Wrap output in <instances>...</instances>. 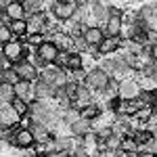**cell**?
<instances>
[{
	"instance_id": "obj_33",
	"label": "cell",
	"mask_w": 157,
	"mask_h": 157,
	"mask_svg": "<svg viewBox=\"0 0 157 157\" xmlns=\"http://www.w3.org/2000/svg\"><path fill=\"white\" fill-rule=\"evenodd\" d=\"M121 157H138V151H136V153H124V151H121Z\"/></svg>"
},
{
	"instance_id": "obj_21",
	"label": "cell",
	"mask_w": 157,
	"mask_h": 157,
	"mask_svg": "<svg viewBox=\"0 0 157 157\" xmlns=\"http://www.w3.org/2000/svg\"><path fill=\"white\" fill-rule=\"evenodd\" d=\"M63 71L61 67H57L55 63L52 65H46L42 71H40V80H44V82H48V84H55V80H57V75Z\"/></svg>"
},
{
	"instance_id": "obj_20",
	"label": "cell",
	"mask_w": 157,
	"mask_h": 157,
	"mask_svg": "<svg viewBox=\"0 0 157 157\" xmlns=\"http://www.w3.org/2000/svg\"><path fill=\"white\" fill-rule=\"evenodd\" d=\"M153 136H155V134H153V130H149V128H147V130H145V128H138V130H134V132H132V138L138 143V147H140V149L149 145Z\"/></svg>"
},
{
	"instance_id": "obj_24",
	"label": "cell",
	"mask_w": 157,
	"mask_h": 157,
	"mask_svg": "<svg viewBox=\"0 0 157 157\" xmlns=\"http://www.w3.org/2000/svg\"><path fill=\"white\" fill-rule=\"evenodd\" d=\"M23 9H25V15H27V17L46 11V6H44L40 0H23Z\"/></svg>"
},
{
	"instance_id": "obj_31",
	"label": "cell",
	"mask_w": 157,
	"mask_h": 157,
	"mask_svg": "<svg viewBox=\"0 0 157 157\" xmlns=\"http://www.w3.org/2000/svg\"><path fill=\"white\" fill-rule=\"evenodd\" d=\"M138 157H157L155 153H153V151H149V149H140V151H138Z\"/></svg>"
},
{
	"instance_id": "obj_8",
	"label": "cell",
	"mask_w": 157,
	"mask_h": 157,
	"mask_svg": "<svg viewBox=\"0 0 157 157\" xmlns=\"http://www.w3.org/2000/svg\"><path fill=\"white\" fill-rule=\"evenodd\" d=\"M121 44H124V38L121 36H105V40L98 46V55L103 59L105 57H111V55H115V52L121 50Z\"/></svg>"
},
{
	"instance_id": "obj_32",
	"label": "cell",
	"mask_w": 157,
	"mask_h": 157,
	"mask_svg": "<svg viewBox=\"0 0 157 157\" xmlns=\"http://www.w3.org/2000/svg\"><path fill=\"white\" fill-rule=\"evenodd\" d=\"M151 57H153V61H157V40L151 42Z\"/></svg>"
},
{
	"instance_id": "obj_27",
	"label": "cell",
	"mask_w": 157,
	"mask_h": 157,
	"mask_svg": "<svg viewBox=\"0 0 157 157\" xmlns=\"http://www.w3.org/2000/svg\"><path fill=\"white\" fill-rule=\"evenodd\" d=\"M0 94H2V103H4V105H11L13 101H15V86L2 84V90H0Z\"/></svg>"
},
{
	"instance_id": "obj_10",
	"label": "cell",
	"mask_w": 157,
	"mask_h": 157,
	"mask_svg": "<svg viewBox=\"0 0 157 157\" xmlns=\"http://www.w3.org/2000/svg\"><path fill=\"white\" fill-rule=\"evenodd\" d=\"M57 92H59V90L52 84L44 82V80L34 82V97H36V101H55V98H57Z\"/></svg>"
},
{
	"instance_id": "obj_2",
	"label": "cell",
	"mask_w": 157,
	"mask_h": 157,
	"mask_svg": "<svg viewBox=\"0 0 157 157\" xmlns=\"http://www.w3.org/2000/svg\"><path fill=\"white\" fill-rule=\"evenodd\" d=\"M111 82V75L107 71H103L101 67H92L88 69V75H86V86L94 92V94H103L105 88L109 86Z\"/></svg>"
},
{
	"instance_id": "obj_12",
	"label": "cell",
	"mask_w": 157,
	"mask_h": 157,
	"mask_svg": "<svg viewBox=\"0 0 157 157\" xmlns=\"http://www.w3.org/2000/svg\"><path fill=\"white\" fill-rule=\"evenodd\" d=\"M92 130H94V121L84 120V117H80L75 124L69 126V132H71V136H75V138H86L88 134H92Z\"/></svg>"
},
{
	"instance_id": "obj_9",
	"label": "cell",
	"mask_w": 157,
	"mask_h": 157,
	"mask_svg": "<svg viewBox=\"0 0 157 157\" xmlns=\"http://www.w3.org/2000/svg\"><path fill=\"white\" fill-rule=\"evenodd\" d=\"M34 145H36V138H34L32 130L27 126H17L15 128V147L17 149H32Z\"/></svg>"
},
{
	"instance_id": "obj_35",
	"label": "cell",
	"mask_w": 157,
	"mask_h": 157,
	"mask_svg": "<svg viewBox=\"0 0 157 157\" xmlns=\"http://www.w3.org/2000/svg\"><path fill=\"white\" fill-rule=\"evenodd\" d=\"M153 111H155V115H157V105H155V107H153Z\"/></svg>"
},
{
	"instance_id": "obj_17",
	"label": "cell",
	"mask_w": 157,
	"mask_h": 157,
	"mask_svg": "<svg viewBox=\"0 0 157 157\" xmlns=\"http://www.w3.org/2000/svg\"><path fill=\"white\" fill-rule=\"evenodd\" d=\"M11 32L15 40H25V38L29 36V23H27V19H21V21H13L11 25Z\"/></svg>"
},
{
	"instance_id": "obj_19",
	"label": "cell",
	"mask_w": 157,
	"mask_h": 157,
	"mask_svg": "<svg viewBox=\"0 0 157 157\" xmlns=\"http://www.w3.org/2000/svg\"><path fill=\"white\" fill-rule=\"evenodd\" d=\"M132 120L136 124H151V121L155 120V111H153V107H140L132 115Z\"/></svg>"
},
{
	"instance_id": "obj_4",
	"label": "cell",
	"mask_w": 157,
	"mask_h": 157,
	"mask_svg": "<svg viewBox=\"0 0 157 157\" xmlns=\"http://www.w3.org/2000/svg\"><path fill=\"white\" fill-rule=\"evenodd\" d=\"M59 52H61L59 46H57L52 40H44L40 46H36V52H34V55H36L44 65H52V63L57 61V57H59Z\"/></svg>"
},
{
	"instance_id": "obj_15",
	"label": "cell",
	"mask_w": 157,
	"mask_h": 157,
	"mask_svg": "<svg viewBox=\"0 0 157 157\" xmlns=\"http://www.w3.org/2000/svg\"><path fill=\"white\" fill-rule=\"evenodd\" d=\"M0 13H6L11 21H21V19H27L25 9H23V2H17V0H9L6 9H4V11H0Z\"/></svg>"
},
{
	"instance_id": "obj_26",
	"label": "cell",
	"mask_w": 157,
	"mask_h": 157,
	"mask_svg": "<svg viewBox=\"0 0 157 157\" xmlns=\"http://www.w3.org/2000/svg\"><path fill=\"white\" fill-rule=\"evenodd\" d=\"M121 151H124V153H136V151H140V147H138V143L134 140L132 136H124V140H121Z\"/></svg>"
},
{
	"instance_id": "obj_13",
	"label": "cell",
	"mask_w": 157,
	"mask_h": 157,
	"mask_svg": "<svg viewBox=\"0 0 157 157\" xmlns=\"http://www.w3.org/2000/svg\"><path fill=\"white\" fill-rule=\"evenodd\" d=\"M105 29L101 25H88V29L84 32V40L88 46H101V42L105 40Z\"/></svg>"
},
{
	"instance_id": "obj_14",
	"label": "cell",
	"mask_w": 157,
	"mask_h": 157,
	"mask_svg": "<svg viewBox=\"0 0 157 157\" xmlns=\"http://www.w3.org/2000/svg\"><path fill=\"white\" fill-rule=\"evenodd\" d=\"M124 15H109L107 23L103 25L105 34L107 36H121V29H124Z\"/></svg>"
},
{
	"instance_id": "obj_30",
	"label": "cell",
	"mask_w": 157,
	"mask_h": 157,
	"mask_svg": "<svg viewBox=\"0 0 157 157\" xmlns=\"http://www.w3.org/2000/svg\"><path fill=\"white\" fill-rule=\"evenodd\" d=\"M143 149H145V147H143ZM147 149H149V151H153V153L157 155V136H153V138H151V143L147 145Z\"/></svg>"
},
{
	"instance_id": "obj_7",
	"label": "cell",
	"mask_w": 157,
	"mask_h": 157,
	"mask_svg": "<svg viewBox=\"0 0 157 157\" xmlns=\"http://www.w3.org/2000/svg\"><path fill=\"white\" fill-rule=\"evenodd\" d=\"M27 128L32 130V134H34L36 145H48V143H52V138H55V134L50 132L44 124H40V121H32L29 120L27 121Z\"/></svg>"
},
{
	"instance_id": "obj_28",
	"label": "cell",
	"mask_w": 157,
	"mask_h": 157,
	"mask_svg": "<svg viewBox=\"0 0 157 157\" xmlns=\"http://www.w3.org/2000/svg\"><path fill=\"white\" fill-rule=\"evenodd\" d=\"M121 140H124V136L113 134L107 143H105V149H109V151H121Z\"/></svg>"
},
{
	"instance_id": "obj_18",
	"label": "cell",
	"mask_w": 157,
	"mask_h": 157,
	"mask_svg": "<svg viewBox=\"0 0 157 157\" xmlns=\"http://www.w3.org/2000/svg\"><path fill=\"white\" fill-rule=\"evenodd\" d=\"M90 15L94 17V21H105L109 19V6L103 2H90Z\"/></svg>"
},
{
	"instance_id": "obj_25",
	"label": "cell",
	"mask_w": 157,
	"mask_h": 157,
	"mask_svg": "<svg viewBox=\"0 0 157 157\" xmlns=\"http://www.w3.org/2000/svg\"><path fill=\"white\" fill-rule=\"evenodd\" d=\"M11 107L15 109V111H17L21 117H27V115L32 113V107H29V103H27V101H23V98H17V97H15V101L11 103Z\"/></svg>"
},
{
	"instance_id": "obj_11",
	"label": "cell",
	"mask_w": 157,
	"mask_h": 157,
	"mask_svg": "<svg viewBox=\"0 0 157 157\" xmlns=\"http://www.w3.org/2000/svg\"><path fill=\"white\" fill-rule=\"evenodd\" d=\"M23 120L11 105H2V111H0V126H2V130H9V128H17L19 126V121Z\"/></svg>"
},
{
	"instance_id": "obj_6",
	"label": "cell",
	"mask_w": 157,
	"mask_h": 157,
	"mask_svg": "<svg viewBox=\"0 0 157 157\" xmlns=\"http://www.w3.org/2000/svg\"><path fill=\"white\" fill-rule=\"evenodd\" d=\"M13 67H15V71L19 73V78H21L23 82L34 84V82H38V80H40V69H38V67L29 59L21 61V63H17V65H13Z\"/></svg>"
},
{
	"instance_id": "obj_16",
	"label": "cell",
	"mask_w": 157,
	"mask_h": 157,
	"mask_svg": "<svg viewBox=\"0 0 157 157\" xmlns=\"http://www.w3.org/2000/svg\"><path fill=\"white\" fill-rule=\"evenodd\" d=\"M15 97L17 98H23L27 103H32V101H36L34 97V84H29V82H19V84L15 86Z\"/></svg>"
},
{
	"instance_id": "obj_22",
	"label": "cell",
	"mask_w": 157,
	"mask_h": 157,
	"mask_svg": "<svg viewBox=\"0 0 157 157\" xmlns=\"http://www.w3.org/2000/svg\"><path fill=\"white\" fill-rule=\"evenodd\" d=\"M84 69V57L82 52H71L69 55V63H67V71L75 73V71H82Z\"/></svg>"
},
{
	"instance_id": "obj_5",
	"label": "cell",
	"mask_w": 157,
	"mask_h": 157,
	"mask_svg": "<svg viewBox=\"0 0 157 157\" xmlns=\"http://www.w3.org/2000/svg\"><path fill=\"white\" fill-rule=\"evenodd\" d=\"M140 92H143V88H140V82L136 78L120 80V98L121 101H134V98H138Z\"/></svg>"
},
{
	"instance_id": "obj_3",
	"label": "cell",
	"mask_w": 157,
	"mask_h": 157,
	"mask_svg": "<svg viewBox=\"0 0 157 157\" xmlns=\"http://www.w3.org/2000/svg\"><path fill=\"white\" fill-rule=\"evenodd\" d=\"M2 57L11 65H17L27 59V46L23 44V40H13L9 44H2Z\"/></svg>"
},
{
	"instance_id": "obj_23",
	"label": "cell",
	"mask_w": 157,
	"mask_h": 157,
	"mask_svg": "<svg viewBox=\"0 0 157 157\" xmlns=\"http://www.w3.org/2000/svg\"><path fill=\"white\" fill-rule=\"evenodd\" d=\"M0 80H2V84H9V86H17L19 82H21V78H19V73L15 71V67H6V69H2Z\"/></svg>"
},
{
	"instance_id": "obj_29",
	"label": "cell",
	"mask_w": 157,
	"mask_h": 157,
	"mask_svg": "<svg viewBox=\"0 0 157 157\" xmlns=\"http://www.w3.org/2000/svg\"><path fill=\"white\" fill-rule=\"evenodd\" d=\"M0 40H2V44H9V42L15 40V36H13L9 25H0Z\"/></svg>"
},
{
	"instance_id": "obj_34",
	"label": "cell",
	"mask_w": 157,
	"mask_h": 157,
	"mask_svg": "<svg viewBox=\"0 0 157 157\" xmlns=\"http://www.w3.org/2000/svg\"><path fill=\"white\" fill-rule=\"evenodd\" d=\"M34 157H52V155H50V153H36Z\"/></svg>"
},
{
	"instance_id": "obj_1",
	"label": "cell",
	"mask_w": 157,
	"mask_h": 157,
	"mask_svg": "<svg viewBox=\"0 0 157 157\" xmlns=\"http://www.w3.org/2000/svg\"><path fill=\"white\" fill-rule=\"evenodd\" d=\"M78 9H80L78 0H55L52 4L46 6V11L52 15V19L57 23H69Z\"/></svg>"
}]
</instances>
